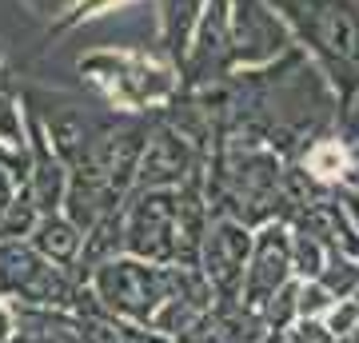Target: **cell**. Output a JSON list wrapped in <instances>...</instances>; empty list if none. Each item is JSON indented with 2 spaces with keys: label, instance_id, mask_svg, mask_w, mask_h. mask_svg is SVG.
Instances as JSON below:
<instances>
[{
  "label": "cell",
  "instance_id": "obj_1",
  "mask_svg": "<svg viewBox=\"0 0 359 343\" xmlns=\"http://www.w3.org/2000/svg\"><path fill=\"white\" fill-rule=\"evenodd\" d=\"M76 80L96 104L120 116H160L180 100L184 76L160 48L100 44L76 56Z\"/></svg>",
  "mask_w": 359,
  "mask_h": 343
},
{
  "label": "cell",
  "instance_id": "obj_2",
  "mask_svg": "<svg viewBox=\"0 0 359 343\" xmlns=\"http://www.w3.org/2000/svg\"><path fill=\"white\" fill-rule=\"evenodd\" d=\"M344 104L359 96V0H271Z\"/></svg>",
  "mask_w": 359,
  "mask_h": 343
},
{
  "label": "cell",
  "instance_id": "obj_3",
  "mask_svg": "<svg viewBox=\"0 0 359 343\" xmlns=\"http://www.w3.org/2000/svg\"><path fill=\"white\" fill-rule=\"evenodd\" d=\"M0 295L20 307H56V311L104 316L92 300L84 276L44 260L28 240H0Z\"/></svg>",
  "mask_w": 359,
  "mask_h": 343
},
{
  "label": "cell",
  "instance_id": "obj_4",
  "mask_svg": "<svg viewBox=\"0 0 359 343\" xmlns=\"http://www.w3.org/2000/svg\"><path fill=\"white\" fill-rule=\"evenodd\" d=\"M92 300L112 323H132V328H152L156 311L168 292V264H148L136 255H112L88 276Z\"/></svg>",
  "mask_w": 359,
  "mask_h": 343
},
{
  "label": "cell",
  "instance_id": "obj_5",
  "mask_svg": "<svg viewBox=\"0 0 359 343\" xmlns=\"http://www.w3.org/2000/svg\"><path fill=\"white\" fill-rule=\"evenodd\" d=\"M224 13V36H228V72H259L287 56L295 44V32L287 28L271 0H219Z\"/></svg>",
  "mask_w": 359,
  "mask_h": 343
},
{
  "label": "cell",
  "instance_id": "obj_6",
  "mask_svg": "<svg viewBox=\"0 0 359 343\" xmlns=\"http://www.w3.org/2000/svg\"><path fill=\"white\" fill-rule=\"evenodd\" d=\"M124 255L176 264V188H132L120 203Z\"/></svg>",
  "mask_w": 359,
  "mask_h": 343
},
{
  "label": "cell",
  "instance_id": "obj_7",
  "mask_svg": "<svg viewBox=\"0 0 359 343\" xmlns=\"http://www.w3.org/2000/svg\"><path fill=\"white\" fill-rule=\"evenodd\" d=\"M252 240L256 231L231 216H212L200 243V271L216 292V307H236L244 292L248 260H252Z\"/></svg>",
  "mask_w": 359,
  "mask_h": 343
},
{
  "label": "cell",
  "instance_id": "obj_8",
  "mask_svg": "<svg viewBox=\"0 0 359 343\" xmlns=\"http://www.w3.org/2000/svg\"><path fill=\"white\" fill-rule=\"evenodd\" d=\"M208 156H212V148L192 140L176 124H168L164 116H156L148 144L140 152V168H136V188H180L204 172Z\"/></svg>",
  "mask_w": 359,
  "mask_h": 343
},
{
  "label": "cell",
  "instance_id": "obj_9",
  "mask_svg": "<svg viewBox=\"0 0 359 343\" xmlns=\"http://www.w3.org/2000/svg\"><path fill=\"white\" fill-rule=\"evenodd\" d=\"M292 280H295V271H292V224H287V220H271V224L256 228L252 260H248V276H244V292H240V307L264 311V304Z\"/></svg>",
  "mask_w": 359,
  "mask_h": 343
},
{
  "label": "cell",
  "instance_id": "obj_10",
  "mask_svg": "<svg viewBox=\"0 0 359 343\" xmlns=\"http://www.w3.org/2000/svg\"><path fill=\"white\" fill-rule=\"evenodd\" d=\"M16 343H120L112 319L16 304Z\"/></svg>",
  "mask_w": 359,
  "mask_h": 343
},
{
  "label": "cell",
  "instance_id": "obj_11",
  "mask_svg": "<svg viewBox=\"0 0 359 343\" xmlns=\"http://www.w3.org/2000/svg\"><path fill=\"white\" fill-rule=\"evenodd\" d=\"M216 307V292L204 280V271L192 264H168V292L164 304L152 319V331H164L172 339H180L200 316H208Z\"/></svg>",
  "mask_w": 359,
  "mask_h": 343
},
{
  "label": "cell",
  "instance_id": "obj_12",
  "mask_svg": "<svg viewBox=\"0 0 359 343\" xmlns=\"http://www.w3.org/2000/svg\"><path fill=\"white\" fill-rule=\"evenodd\" d=\"M28 120V148H25V191L32 196L40 216L48 212H60L65 208V191H68V168L65 160L52 152V144L44 140V132L32 116Z\"/></svg>",
  "mask_w": 359,
  "mask_h": 343
},
{
  "label": "cell",
  "instance_id": "obj_13",
  "mask_svg": "<svg viewBox=\"0 0 359 343\" xmlns=\"http://www.w3.org/2000/svg\"><path fill=\"white\" fill-rule=\"evenodd\" d=\"M152 8H156V48L176 68H184L188 52H192L196 28L208 13V0H152Z\"/></svg>",
  "mask_w": 359,
  "mask_h": 343
},
{
  "label": "cell",
  "instance_id": "obj_14",
  "mask_svg": "<svg viewBox=\"0 0 359 343\" xmlns=\"http://www.w3.org/2000/svg\"><path fill=\"white\" fill-rule=\"evenodd\" d=\"M287 164H299L316 184H323V188H339L347 180V172H351V164H355V152H351V144L344 140V132H339V136L323 132V136H316V140L295 156V160H287Z\"/></svg>",
  "mask_w": 359,
  "mask_h": 343
},
{
  "label": "cell",
  "instance_id": "obj_15",
  "mask_svg": "<svg viewBox=\"0 0 359 343\" xmlns=\"http://www.w3.org/2000/svg\"><path fill=\"white\" fill-rule=\"evenodd\" d=\"M28 243L36 248L44 260L60 267H72L76 271V260H80V243H84V231L65 216V212H48V216L36 220V228L28 236Z\"/></svg>",
  "mask_w": 359,
  "mask_h": 343
},
{
  "label": "cell",
  "instance_id": "obj_16",
  "mask_svg": "<svg viewBox=\"0 0 359 343\" xmlns=\"http://www.w3.org/2000/svg\"><path fill=\"white\" fill-rule=\"evenodd\" d=\"M112 255H124V231H120V208L108 212L104 220H96L88 231H84V243H80V260H76V271L88 276L92 267H100L104 260Z\"/></svg>",
  "mask_w": 359,
  "mask_h": 343
},
{
  "label": "cell",
  "instance_id": "obj_17",
  "mask_svg": "<svg viewBox=\"0 0 359 343\" xmlns=\"http://www.w3.org/2000/svg\"><path fill=\"white\" fill-rule=\"evenodd\" d=\"M323 264H327V243L320 236H311L308 228L292 224V271L295 280H320Z\"/></svg>",
  "mask_w": 359,
  "mask_h": 343
},
{
  "label": "cell",
  "instance_id": "obj_18",
  "mask_svg": "<svg viewBox=\"0 0 359 343\" xmlns=\"http://www.w3.org/2000/svg\"><path fill=\"white\" fill-rule=\"evenodd\" d=\"M316 283H323L335 300H351V295H359V260L355 255L335 252V248H327V264H323V271H320V280Z\"/></svg>",
  "mask_w": 359,
  "mask_h": 343
},
{
  "label": "cell",
  "instance_id": "obj_19",
  "mask_svg": "<svg viewBox=\"0 0 359 343\" xmlns=\"http://www.w3.org/2000/svg\"><path fill=\"white\" fill-rule=\"evenodd\" d=\"M0 148H8L13 156H25L28 148V120L16 92H0Z\"/></svg>",
  "mask_w": 359,
  "mask_h": 343
},
{
  "label": "cell",
  "instance_id": "obj_20",
  "mask_svg": "<svg viewBox=\"0 0 359 343\" xmlns=\"http://www.w3.org/2000/svg\"><path fill=\"white\" fill-rule=\"evenodd\" d=\"M36 220H40V212L32 203V196L25 191V180H20V196L8 203V212L0 220V240H28L32 228H36Z\"/></svg>",
  "mask_w": 359,
  "mask_h": 343
},
{
  "label": "cell",
  "instance_id": "obj_21",
  "mask_svg": "<svg viewBox=\"0 0 359 343\" xmlns=\"http://www.w3.org/2000/svg\"><path fill=\"white\" fill-rule=\"evenodd\" d=\"M120 4H128V0H76V8H72V13L60 16L52 28H44V40L65 36V32L88 25V20H96V16H104V13H112V8H120Z\"/></svg>",
  "mask_w": 359,
  "mask_h": 343
},
{
  "label": "cell",
  "instance_id": "obj_22",
  "mask_svg": "<svg viewBox=\"0 0 359 343\" xmlns=\"http://www.w3.org/2000/svg\"><path fill=\"white\" fill-rule=\"evenodd\" d=\"M320 323L327 328V335H332V339L351 335V331L359 328V300H355V295H351V300H335V304L323 311Z\"/></svg>",
  "mask_w": 359,
  "mask_h": 343
},
{
  "label": "cell",
  "instance_id": "obj_23",
  "mask_svg": "<svg viewBox=\"0 0 359 343\" xmlns=\"http://www.w3.org/2000/svg\"><path fill=\"white\" fill-rule=\"evenodd\" d=\"M335 304V295L316 280H299V319H323V311Z\"/></svg>",
  "mask_w": 359,
  "mask_h": 343
},
{
  "label": "cell",
  "instance_id": "obj_24",
  "mask_svg": "<svg viewBox=\"0 0 359 343\" xmlns=\"http://www.w3.org/2000/svg\"><path fill=\"white\" fill-rule=\"evenodd\" d=\"M28 8V16H36L44 28H52L60 16H68L72 8H76V0H20Z\"/></svg>",
  "mask_w": 359,
  "mask_h": 343
},
{
  "label": "cell",
  "instance_id": "obj_25",
  "mask_svg": "<svg viewBox=\"0 0 359 343\" xmlns=\"http://www.w3.org/2000/svg\"><path fill=\"white\" fill-rule=\"evenodd\" d=\"M20 180H25V172L13 164H0V220H4V212H8V203L20 196Z\"/></svg>",
  "mask_w": 359,
  "mask_h": 343
},
{
  "label": "cell",
  "instance_id": "obj_26",
  "mask_svg": "<svg viewBox=\"0 0 359 343\" xmlns=\"http://www.w3.org/2000/svg\"><path fill=\"white\" fill-rule=\"evenodd\" d=\"M116 331H120V343H180V339H172V335H164V331L132 328V323H116Z\"/></svg>",
  "mask_w": 359,
  "mask_h": 343
},
{
  "label": "cell",
  "instance_id": "obj_27",
  "mask_svg": "<svg viewBox=\"0 0 359 343\" xmlns=\"http://www.w3.org/2000/svg\"><path fill=\"white\" fill-rule=\"evenodd\" d=\"M20 80H16V64H13V52H8V44L0 40V92H16L20 96Z\"/></svg>",
  "mask_w": 359,
  "mask_h": 343
},
{
  "label": "cell",
  "instance_id": "obj_28",
  "mask_svg": "<svg viewBox=\"0 0 359 343\" xmlns=\"http://www.w3.org/2000/svg\"><path fill=\"white\" fill-rule=\"evenodd\" d=\"M0 343H16V304L0 295Z\"/></svg>",
  "mask_w": 359,
  "mask_h": 343
},
{
  "label": "cell",
  "instance_id": "obj_29",
  "mask_svg": "<svg viewBox=\"0 0 359 343\" xmlns=\"http://www.w3.org/2000/svg\"><path fill=\"white\" fill-rule=\"evenodd\" d=\"M0 164H13V168H20V172H25V156H13L8 148H0Z\"/></svg>",
  "mask_w": 359,
  "mask_h": 343
}]
</instances>
